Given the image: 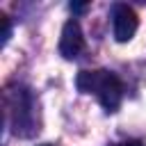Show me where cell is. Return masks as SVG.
I'll return each instance as SVG.
<instances>
[{"instance_id":"6da1fadb","label":"cell","mask_w":146,"mask_h":146,"mask_svg":"<svg viewBox=\"0 0 146 146\" xmlns=\"http://www.w3.org/2000/svg\"><path fill=\"white\" fill-rule=\"evenodd\" d=\"M75 84L82 94H94L107 112L119 110L121 98H123V84L112 71H105V68L80 71L78 78H75Z\"/></svg>"},{"instance_id":"7a4b0ae2","label":"cell","mask_w":146,"mask_h":146,"mask_svg":"<svg viewBox=\"0 0 146 146\" xmlns=\"http://www.w3.org/2000/svg\"><path fill=\"white\" fill-rule=\"evenodd\" d=\"M5 103H7V121L11 123V130L21 137H30L36 128V110H34V98L30 89L25 87H7L5 91Z\"/></svg>"},{"instance_id":"3957f363","label":"cell","mask_w":146,"mask_h":146,"mask_svg":"<svg viewBox=\"0 0 146 146\" xmlns=\"http://www.w3.org/2000/svg\"><path fill=\"white\" fill-rule=\"evenodd\" d=\"M137 27H139V18H137L135 9L128 7V5H114V9H112L114 39H116L119 43H125V41H130V39L135 36Z\"/></svg>"},{"instance_id":"277c9868","label":"cell","mask_w":146,"mask_h":146,"mask_svg":"<svg viewBox=\"0 0 146 146\" xmlns=\"http://www.w3.org/2000/svg\"><path fill=\"white\" fill-rule=\"evenodd\" d=\"M84 50V36H82V27L75 18L66 21L62 27V36H59V52L64 59H75L80 52Z\"/></svg>"},{"instance_id":"5b68a950","label":"cell","mask_w":146,"mask_h":146,"mask_svg":"<svg viewBox=\"0 0 146 146\" xmlns=\"http://www.w3.org/2000/svg\"><path fill=\"white\" fill-rule=\"evenodd\" d=\"M0 18H2V43H7L9 41V34H11V23H9V16L7 14H0Z\"/></svg>"},{"instance_id":"8992f818","label":"cell","mask_w":146,"mask_h":146,"mask_svg":"<svg viewBox=\"0 0 146 146\" xmlns=\"http://www.w3.org/2000/svg\"><path fill=\"white\" fill-rule=\"evenodd\" d=\"M112 146H144L141 141H121V144H112Z\"/></svg>"},{"instance_id":"52a82bcc","label":"cell","mask_w":146,"mask_h":146,"mask_svg":"<svg viewBox=\"0 0 146 146\" xmlns=\"http://www.w3.org/2000/svg\"><path fill=\"white\" fill-rule=\"evenodd\" d=\"M71 9L80 14V11H84V9H87V5H71Z\"/></svg>"},{"instance_id":"ba28073f","label":"cell","mask_w":146,"mask_h":146,"mask_svg":"<svg viewBox=\"0 0 146 146\" xmlns=\"http://www.w3.org/2000/svg\"><path fill=\"white\" fill-rule=\"evenodd\" d=\"M43 146H52V144H43Z\"/></svg>"}]
</instances>
